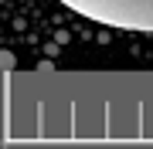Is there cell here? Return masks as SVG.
I'll return each mask as SVG.
<instances>
[{
  "instance_id": "obj_2",
  "label": "cell",
  "mask_w": 153,
  "mask_h": 149,
  "mask_svg": "<svg viewBox=\"0 0 153 149\" xmlns=\"http://www.w3.org/2000/svg\"><path fill=\"white\" fill-rule=\"evenodd\" d=\"M14 68H17V58L10 51H0V71H14Z\"/></svg>"
},
{
  "instance_id": "obj_1",
  "label": "cell",
  "mask_w": 153,
  "mask_h": 149,
  "mask_svg": "<svg viewBox=\"0 0 153 149\" xmlns=\"http://www.w3.org/2000/svg\"><path fill=\"white\" fill-rule=\"evenodd\" d=\"M92 24L119 31H153V0H58Z\"/></svg>"
}]
</instances>
